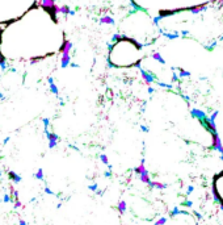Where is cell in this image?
I'll return each instance as SVG.
<instances>
[{"label":"cell","mask_w":223,"mask_h":225,"mask_svg":"<svg viewBox=\"0 0 223 225\" xmlns=\"http://www.w3.org/2000/svg\"><path fill=\"white\" fill-rule=\"evenodd\" d=\"M20 225H26V223L24 220H20Z\"/></svg>","instance_id":"cell-8"},{"label":"cell","mask_w":223,"mask_h":225,"mask_svg":"<svg viewBox=\"0 0 223 225\" xmlns=\"http://www.w3.org/2000/svg\"><path fill=\"white\" fill-rule=\"evenodd\" d=\"M100 158H101V162H102V163L108 165V162H109V161H108V157H106L105 154H101V157H100Z\"/></svg>","instance_id":"cell-4"},{"label":"cell","mask_w":223,"mask_h":225,"mask_svg":"<svg viewBox=\"0 0 223 225\" xmlns=\"http://www.w3.org/2000/svg\"><path fill=\"white\" fill-rule=\"evenodd\" d=\"M89 188L92 189V191H97V184H92V186H89Z\"/></svg>","instance_id":"cell-6"},{"label":"cell","mask_w":223,"mask_h":225,"mask_svg":"<svg viewBox=\"0 0 223 225\" xmlns=\"http://www.w3.org/2000/svg\"><path fill=\"white\" fill-rule=\"evenodd\" d=\"M117 208H118V211L121 212V213L125 212V209H126V204H125V201H119L118 205H117Z\"/></svg>","instance_id":"cell-3"},{"label":"cell","mask_w":223,"mask_h":225,"mask_svg":"<svg viewBox=\"0 0 223 225\" xmlns=\"http://www.w3.org/2000/svg\"><path fill=\"white\" fill-rule=\"evenodd\" d=\"M35 176H37L38 179H43V171L42 170H38V172L35 174Z\"/></svg>","instance_id":"cell-5"},{"label":"cell","mask_w":223,"mask_h":225,"mask_svg":"<svg viewBox=\"0 0 223 225\" xmlns=\"http://www.w3.org/2000/svg\"><path fill=\"white\" fill-rule=\"evenodd\" d=\"M9 178L13 182H16V183H18L20 180H21V178H20V175H17V174H15L13 171H9Z\"/></svg>","instance_id":"cell-2"},{"label":"cell","mask_w":223,"mask_h":225,"mask_svg":"<svg viewBox=\"0 0 223 225\" xmlns=\"http://www.w3.org/2000/svg\"><path fill=\"white\" fill-rule=\"evenodd\" d=\"M71 63V55L70 54H62L61 55V67L63 69H66V67H68Z\"/></svg>","instance_id":"cell-1"},{"label":"cell","mask_w":223,"mask_h":225,"mask_svg":"<svg viewBox=\"0 0 223 225\" xmlns=\"http://www.w3.org/2000/svg\"><path fill=\"white\" fill-rule=\"evenodd\" d=\"M45 191H46V193H53V192H51V189H50V188H47V187L45 188Z\"/></svg>","instance_id":"cell-7"}]
</instances>
